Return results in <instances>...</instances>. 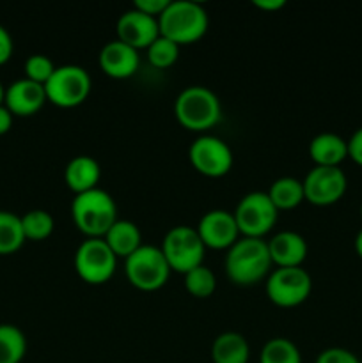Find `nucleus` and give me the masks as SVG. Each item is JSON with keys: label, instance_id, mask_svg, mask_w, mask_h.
Masks as SVG:
<instances>
[{"label": "nucleus", "instance_id": "6", "mask_svg": "<svg viewBox=\"0 0 362 363\" xmlns=\"http://www.w3.org/2000/svg\"><path fill=\"white\" fill-rule=\"evenodd\" d=\"M160 248L170 269L183 275L202 264L206 250L197 229L190 225H176L167 230Z\"/></svg>", "mask_w": 362, "mask_h": 363}, {"label": "nucleus", "instance_id": "14", "mask_svg": "<svg viewBox=\"0 0 362 363\" xmlns=\"http://www.w3.org/2000/svg\"><path fill=\"white\" fill-rule=\"evenodd\" d=\"M117 39L126 45L133 46L135 50L146 48L160 35L158 18L149 16L142 11L131 9L124 11L117 20Z\"/></svg>", "mask_w": 362, "mask_h": 363}, {"label": "nucleus", "instance_id": "35", "mask_svg": "<svg viewBox=\"0 0 362 363\" xmlns=\"http://www.w3.org/2000/svg\"><path fill=\"white\" fill-rule=\"evenodd\" d=\"M284 4H286L284 0H254V6L259 7V9H265V11L280 9Z\"/></svg>", "mask_w": 362, "mask_h": 363}, {"label": "nucleus", "instance_id": "34", "mask_svg": "<svg viewBox=\"0 0 362 363\" xmlns=\"http://www.w3.org/2000/svg\"><path fill=\"white\" fill-rule=\"evenodd\" d=\"M11 126H13V113H11V110L2 103V105H0V135L7 133V131L11 130Z\"/></svg>", "mask_w": 362, "mask_h": 363}, {"label": "nucleus", "instance_id": "19", "mask_svg": "<svg viewBox=\"0 0 362 363\" xmlns=\"http://www.w3.org/2000/svg\"><path fill=\"white\" fill-rule=\"evenodd\" d=\"M99 177H102L99 163L87 155H78L71 158L64 169V179L67 186L75 191V195L98 188Z\"/></svg>", "mask_w": 362, "mask_h": 363}, {"label": "nucleus", "instance_id": "26", "mask_svg": "<svg viewBox=\"0 0 362 363\" xmlns=\"http://www.w3.org/2000/svg\"><path fill=\"white\" fill-rule=\"evenodd\" d=\"M21 229H23L25 240L43 241L55 229V220L45 209H31L21 216Z\"/></svg>", "mask_w": 362, "mask_h": 363}, {"label": "nucleus", "instance_id": "22", "mask_svg": "<svg viewBox=\"0 0 362 363\" xmlns=\"http://www.w3.org/2000/svg\"><path fill=\"white\" fill-rule=\"evenodd\" d=\"M275 208L279 209H293L305 201L304 184L300 179L291 176H283L270 184V190L266 191Z\"/></svg>", "mask_w": 362, "mask_h": 363}, {"label": "nucleus", "instance_id": "23", "mask_svg": "<svg viewBox=\"0 0 362 363\" xmlns=\"http://www.w3.org/2000/svg\"><path fill=\"white\" fill-rule=\"evenodd\" d=\"M27 354V337L18 326L0 325V363H20Z\"/></svg>", "mask_w": 362, "mask_h": 363}, {"label": "nucleus", "instance_id": "21", "mask_svg": "<svg viewBox=\"0 0 362 363\" xmlns=\"http://www.w3.org/2000/svg\"><path fill=\"white\" fill-rule=\"evenodd\" d=\"M251 347L247 339L238 332H224L213 340V363H247Z\"/></svg>", "mask_w": 362, "mask_h": 363}, {"label": "nucleus", "instance_id": "15", "mask_svg": "<svg viewBox=\"0 0 362 363\" xmlns=\"http://www.w3.org/2000/svg\"><path fill=\"white\" fill-rule=\"evenodd\" d=\"M46 101L48 98H46L45 85L28 80V78L14 80L6 89V96H4V105L11 110L13 116L20 117L34 116Z\"/></svg>", "mask_w": 362, "mask_h": 363}, {"label": "nucleus", "instance_id": "31", "mask_svg": "<svg viewBox=\"0 0 362 363\" xmlns=\"http://www.w3.org/2000/svg\"><path fill=\"white\" fill-rule=\"evenodd\" d=\"M169 2L170 0H135L133 7L142 11V13L149 14V16L160 18V14L167 9Z\"/></svg>", "mask_w": 362, "mask_h": 363}, {"label": "nucleus", "instance_id": "3", "mask_svg": "<svg viewBox=\"0 0 362 363\" xmlns=\"http://www.w3.org/2000/svg\"><path fill=\"white\" fill-rule=\"evenodd\" d=\"M75 225L87 238H103L117 220V206L112 195L102 188H92L75 195L71 202Z\"/></svg>", "mask_w": 362, "mask_h": 363}, {"label": "nucleus", "instance_id": "37", "mask_svg": "<svg viewBox=\"0 0 362 363\" xmlns=\"http://www.w3.org/2000/svg\"><path fill=\"white\" fill-rule=\"evenodd\" d=\"M4 96H6V89H4L2 82H0V105L4 103Z\"/></svg>", "mask_w": 362, "mask_h": 363}, {"label": "nucleus", "instance_id": "20", "mask_svg": "<svg viewBox=\"0 0 362 363\" xmlns=\"http://www.w3.org/2000/svg\"><path fill=\"white\" fill-rule=\"evenodd\" d=\"M103 240H105L106 245L112 248V252L117 255V259H126L128 255L133 254V252L142 245V234L137 223H133L131 220L117 218L116 222H114V225L109 229V233L103 236Z\"/></svg>", "mask_w": 362, "mask_h": 363}, {"label": "nucleus", "instance_id": "38", "mask_svg": "<svg viewBox=\"0 0 362 363\" xmlns=\"http://www.w3.org/2000/svg\"><path fill=\"white\" fill-rule=\"evenodd\" d=\"M361 218H362V204H361Z\"/></svg>", "mask_w": 362, "mask_h": 363}, {"label": "nucleus", "instance_id": "13", "mask_svg": "<svg viewBox=\"0 0 362 363\" xmlns=\"http://www.w3.org/2000/svg\"><path fill=\"white\" fill-rule=\"evenodd\" d=\"M195 229H197L204 247L215 248V250L231 248L240 236L236 218H234L233 211H227V209L206 211Z\"/></svg>", "mask_w": 362, "mask_h": 363}, {"label": "nucleus", "instance_id": "16", "mask_svg": "<svg viewBox=\"0 0 362 363\" xmlns=\"http://www.w3.org/2000/svg\"><path fill=\"white\" fill-rule=\"evenodd\" d=\"M141 64L138 50L126 45L121 39L109 41L99 52V66L103 73L112 78H128L135 74Z\"/></svg>", "mask_w": 362, "mask_h": 363}, {"label": "nucleus", "instance_id": "1", "mask_svg": "<svg viewBox=\"0 0 362 363\" xmlns=\"http://www.w3.org/2000/svg\"><path fill=\"white\" fill-rule=\"evenodd\" d=\"M268 243L263 238H238L236 243L227 248L226 273L231 282L238 286H252L270 275L272 268Z\"/></svg>", "mask_w": 362, "mask_h": 363}, {"label": "nucleus", "instance_id": "36", "mask_svg": "<svg viewBox=\"0 0 362 363\" xmlns=\"http://www.w3.org/2000/svg\"><path fill=\"white\" fill-rule=\"evenodd\" d=\"M355 252H357L358 257L362 259V229L358 230L357 236H355Z\"/></svg>", "mask_w": 362, "mask_h": 363}, {"label": "nucleus", "instance_id": "9", "mask_svg": "<svg viewBox=\"0 0 362 363\" xmlns=\"http://www.w3.org/2000/svg\"><path fill=\"white\" fill-rule=\"evenodd\" d=\"M117 268V255L103 238H87L75 252V269L87 284L106 282Z\"/></svg>", "mask_w": 362, "mask_h": 363}, {"label": "nucleus", "instance_id": "11", "mask_svg": "<svg viewBox=\"0 0 362 363\" xmlns=\"http://www.w3.org/2000/svg\"><path fill=\"white\" fill-rule=\"evenodd\" d=\"M188 160L192 167L202 176H226L233 167V151L222 138L215 135H201L188 149Z\"/></svg>", "mask_w": 362, "mask_h": 363}, {"label": "nucleus", "instance_id": "28", "mask_svg": "<svg viewBox=\"0 0 362 363\" xmlns=\"http://www.w3.org/2000/svg\"><path fill=\"white\" fill-rule=\"evenodd\" d=\"M177 57H180V45L162 34L148 46V59L156 67L172 66Z\"/></svg>", "mask_w": 362, "mask_h": 363}, {"label": "nucleus", "instance_id": "4", "mask_svg": "<svg viewBox=\"0 0 362 363\" xmlns=\"http://www.w3.org/2000/svg\"><path fill=\"white\" fill-rule=\"evenodd\" d=\"M174 116L177 123L192 131H206L222 117L220 99L204 85H188L174 101Z\"/></svg>", "mask_w": 362, "mask_h": 363}, {"label": "nucleus", "instance_id": "32", "mask_svg": "<svg viewBox=\"0 0 362 363\" xmlns=\"http://www.w3.org/2000/svg\"><path fill=\"white\" fill-rule=\"evenodd\" d=\"M348 156L355 163L362 165V126L357 128L353 131V135L348 138Z\"/></svg>", "mask_w": 362, "mask_h": 363}, {"label": "nucleus", "instance_id": "33", "mask_svg": "<svg viewBox=\"0 0 362 363\" xmlns=\"http://www.w3.org/2000/svg\"><path fill=\"white\" fill-rule=\"evenodd\" d=\"M13 55V38L4 25H0V66Z\"/></svg>", "mask_w": 362, "mask_h": 363}, {"label": "nucleus", "instance_id": "12", "mask_svg": "<svg viewBox=\"0 0 362 363\" xmlns=\"http://www.w3.org/2000/svg\"><path fill=\"white\" fill-rule=\"evenodd\" d=\"M305 201L316 206H330L339 201L348 186L346 174L341 167L314 165L302 181Z\"/></svg>", "mask_w": 362, "mask_h": 363}, {"label": "nucleus", "instance_id": "2", "mask_svg": "<svg viewBox=\"0 0 362 363\" xmlns=\"http://www.w3.org/2000/svg\"><path fill=\"white\" fill-rule=\"evenodd\" d=\"M160 34L177 45L195 43L206 34L209 25L208 11L195 0H170L158 18Z\"/></svg>", "mask_w": 362, "mask_h": 363}, {"label": "nucleus", "instance_id": "17", "mask_svg": "<svg viewBox=\"0 0 362 363\" xmlns=\"http://www.w3.org/2000/svg\"><path fill=\"white\" fill-rule=\"evenodd\" d=\"M266 243H268L270 257L277 268L302 266L307 257V241L295 230H280L273 234Z\"/></svg>", "mask_w": 362, "mask_h": 363}, {"label": "nucleus", "instance_id": "18", "mask_svg": "<svg viewBox=\"0 0 362 363\" xmlns=\"http://www.w3.org/2000/svg\"><path fill=\"white\" fill-rule=\"evenodd\" d=\"M309 156L314 165L339 167L348 158V140L332 131H323L309 142Z\"/></svg>", "mask_w": 362, "mask_h": 363}, {"label": "nucleus", "instance_id": "10", "mask_svg": "<svg viewBox=\"0 0 362 363\" xmlns=\"http://www.w3.org/2000/svg\"><path fill=\"white\" fill-rule=\"evenodd\" d=\"M312 291V279L302 266L277 268L266 277V294L279 307H297Z\"/></svg>", "mask_w": 362, "mask_h": 363}, {"label": "nucleus", "instance_id": "25", "mask_svg": "<svg viewBox=\"0 0 362 363\" xmlns=\"http://www.w3.org/2000/svg\"><path fill=\"white\" fill-rule=\"evenodd\" d=\"M259 363H302V354L290 339L273 337L261 347Z\"/></svg>", "mask_w": 362, "mask_h": 363}, {"label": "nucleus", "instance_id": "27", "mask_svg": "<svg viewBox=\"0 0 362 363\" xmlns=\"http://www.w3.org/2000/svg\"><path fill=\"white\" fill-rule=\"evenodd\" d=\"M185 287L195 298H208L215 293L216 279L215 273L208 266L201 264L197 268L185 273Z\"/></svg>", "mask_w": 362, "mask_h": 363}, {"label": "nucleus", "instance_id": "8", "mask_svg": "<svg viewBox=\"0 0 362 363\" xmlns=\"http://www.w3.org/2000/svg\"><path fill=\"white\" fill-rule=\"evenodd\" d=\"M233 215L240 234L247 238H263L275 225L279 209L266 191H251L240 199Z\"/></svg>", "mask_w": 362, "mask_h": 363}, {"label": "nucleus", "instance_id": "30", "mask_svg": "<svg viewBox=\"0 0 362 363\" xmlns=\"http://www.w3.org/2000/svg\"><path fill=\"white\" fill-rule=\"evenodd\" d=\"M314 363H361V360L357 354L344 347H329L318 354Z\"/></svg>", "mask_w": 362, "mask_h": 363}, {"label": "nucleus", "instance_id": "24", "mask_svg": "<svg viewBox=\"0 0 362 363\" xmlns=\"http://www.w3.org/2000/svg\"><path fill=\"white\" fill-rule=\"evenodd\" d=\"M25 243V234L21 229V216L16 213L0 209V255L16 252Z\"/></svg>", "mask_w": 362, "mask_h": 363}, {"label": "nucleus", "instance_id": "5", "mask_svg": "<svg viewBox=\"0 0 362 363\" xmlns=\"http://www.w3.org/2000/svg\"><path fill=\"white\" fill-rule=\"evenodd\" d=\"M124 272L133 287L141 291H156L165 286L172 269L162 248L141 245L133 254L124 259Z\"/></svg>", "mask_w": 362, "mask_h": 363}, {"label": "nucleus", "instance_id": "29", "mask_svg": "<svg viewBox=\"0 0 362 363\" xmlns=\"http://www.w3.org/2000/svg\"><path fill=\"white\" fill-rule=\"evenodd\" d=\"M55 67L57 66L52 62L50 57L43 55V53H34V55L25 60V78L45 85L53 74Z\"/></svg>", "mask_w": 362, "mask_h": 363}, {"label": "nucleus", "instance_id": "7", "mask_svg": "<svg viewBox=\"0 0 362 363\" xmlns=\"http://www.w3.org/2000/svg\"><path fill=\"white\" fill-rule=\"evenodd\" d=\"M46 98L53 105L71 108L87 99L91 92V74L77 64L57 66L50 80L45 84Z\"/></svg>", "mask_w": 362, "mask_h": 363}]
</instances>
